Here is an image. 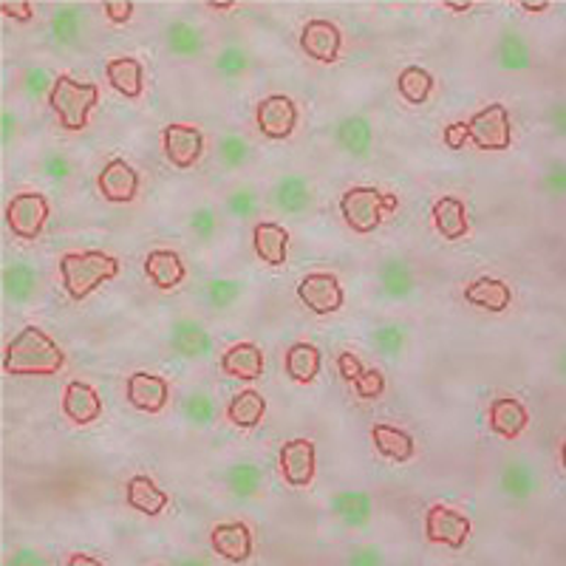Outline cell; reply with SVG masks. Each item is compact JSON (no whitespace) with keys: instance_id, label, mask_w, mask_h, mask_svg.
Masks as SVG:
<instances>
[{"instance_id":"obj_1","label":"cell","mask_w":566,"mask_h":566,"mask_svg":"<svg viewBox=\"0 0 566 566\" xmlns=\"http://www.w3.org/2000/svg\"><path fill=\"white\" fill-rule=\"evenodd\" d=\"M66 365V354L60 346L48 338L37 326H26L21 335H14L3 351V369L9 374H57Z\"/></svg>"},{"instance_id":"obj_2","label":"cell","mask_w":566,"mask_h":566,"mask_svg":"<svg viewBox=\"0 0 566 566\" xmlns=\"http://www.w3.org/2000/svg\"><path fill=\"white\" fill-rule=\"evenodd\" d=\"M116 275H120V258L105 250H75L60 258L63 290L71 301H86L97 286L114 281Z\"/></svg>"},{"instance_id":"obj_3","label":"cell","mask_w":566,"mask_h":566,"mask_svg":"<svg viewBox=\"0 0 566 566\" xmlns=\"http://www.w3.org/2000/svg\"><path fill=\"white\" fill-rule=\"evenodd\" d=\"M52 111H55L57 122L66 131H82L91 120V111L100 102V88L94 82H80L75 77L60 75L55 82V91L48 97Z\"/></svg>"},{"instance_id":"obj_4","label":"cell","mask_w":566,"mask_h":566,"mask_svg":"<svg viewBox=\"0 0 566 566\" xmlns=\"http://www.w3.org/2000/svg\"><path fill=\"white\" fill-rule=\"evenodd\" d=\"M397 207V199L385 196L377 188H351L346 190L340 199V216H343L346 227L365 236L383 224L385 213Z\"/></svg>"},{"instance_id":"obj_5","label":"cell","mask_w":566,"mask_h":566,"mask_svg":"<svg viewBox=\"0 0 566 566\" xmlns=\"http://www.w3.org/2000/svg\"><path fill=\"white\" fill-rule=\"evenodd\" d=\"M467 139H471V145H476L479 150H493V154L510 148V111H507L501 102H490V105L479 109L471 120H467Z\"/></svg>"},{"instance_id":"obj_6","label":"cell","mask_w":566,"mask_h":566,"mask_svg":"<svg viewBox=\"0 0 566 566\" xmlns=\"http://www.w3.org/2000/svg\"><path fill=\"white\" fill-rule=\"evenodd\" d=\"M48 218H52V204L41 193H14L7 204V227L12 236L23 238V241H34L41 238L46 229Z\"/></svg>"},{"instance_id":"obj_7","label":"cell","mask_w":566,"mask_h":566,"mask_svg":"<svg viewBox=\"0 0 566 566\" xmlns=\"http://www.w3.org/2000/svg\"><path fill=\"white\" fill-rule=\"evenodd\" d=\"M91 12L80 3H57L48 7V32L68 52H86L91 43Z\"/></svg>"},{"instance_id":"obj_8","label":"cell","mask_w":566,"mask_h":566,"mask_svg":"<svg viewBox=\"0 0 566 566\" xmlns=\"http://www.w3.org/2000/svg\"><path fill=\"white\" fill-rule=\"evenodd\" d=\"M168 346L176 358H182L184 363H207L216 351V340L210 335L207 326L196 317H176L168 329Z\"/></svg>"},{"instance_id":"obj_9","label":"cell","mask_w":566,"mask_h":566,"mask_svg":"<svg viewBox=\"0 0 566 566\" xmlns=\"http://www.w3.org/2000/svg\"><path fill=\"white\" fill-rule=\"evenodd\" d=\"M374 281H377L380 297L388 301V304H408V301H414L419 292L417 270H414V263L405 256H399V252H392V256H385L383 261L377 263Z\"/></svg>"},{"instance_id":"obj_10","label":"cell","mask_w":566,"mask_h":566,"mask_svg":"<svg viewBox=\"0 0 566 566\" xmlns=\"http://www.w3.org/2000/svg\"><path fill=\"white\" fill-rule=\"evenodd\" d=\"M301 120V109L290 94H270L256 105V128L263 139H290Z\"/></svg>"},{"instance_id":"obj_11","label":"cell","mask_w":566,"mask_h":566,"mask_svg":"<svg viewBox=\"0 0 566 566\" xmlns=\"http://www.w3.org/2000/svg\"><path fill=\"white\" fill-rule=\"evenodd\" d=\"M331 139L343 150L349 159L354 162H363L374 154V145H377V131H374V120H371L365 111H351V114L340 116L335 122V131H331Z\"/></svg>"},{"instance_id":"obj_12","label":"cell","mask_w":566,"mask_h":566,"mask_svg":"<svg viewBox=\"0 0 566 566\" xmlns=\"http://www.w3.org/2000/svg\"><path fill=\"white\" fill-rule=\"evenodd\" d=\"M297 297H301V304H304L312 315H320V317L335 315V312L343 309L346 304L343 286H340L338 275L324 270L309 272L304 281L297 283Z\"/></svg>"},{"instance_id":"obj_13","label":"cell","mask_w":566,"mask_h":566,"mask_svg":"<svg viewBox=\"0 0 566 566\" xmlns=\"http://www.w3.org/2000/svg\"><path fill=\"white\" fill-rule=\"evenodd\" d=\"M301 52L320 66H331L343 55V32L329 18H315L301 29Z\"/></svg>"},{"instance_id":"obj_14","label":"cell","mask_w":566,"mask_h":566,"mask_svg":"<svg viewBox=\"0 0 566 566\" xmlns=\"http://www.w3.org/2000/svg\"><path fill=\"white\" fill-rule=\"evenodd\" d=\"M139 170L128 159H122V156L109 159V165L97 176V190H100V196L109 204H131L139 196Z\"/></svg>"},{"instance_id":"obj_15","label":"cell","mask_w":566,"mask_h":566,"mask_svg":"<svg viewBox=\"0 0 566 566\" xmlns=\"http://www.w3.org/2000/svg\"><path fill=\"white\" fill-rule=\"evenodd\" d=\"M162 150L165 159H168L173 168L188 170L193 165H199L204 154V134L196 125H188V122H170L168 128L162 131Z\"/></svg>"},{"instance_id":"obj_16","label":"cell","mask_w":566,"mask_h":566,"mask_svg":"<svg viewBox=\"0 0 566 566\" xmlns=\"http://www.w3.org/2000/svg\"><path fill=\"white\" fill-rule=\"evenodd\" d=\"M315 182L304 173H283L275 184H272V210L281 216H304L315 207Z\"/></svg>"},{"instance_id":"obj_17","label":"cell","mask_w":566,"mask_h":566,"mask_svg":"<svg viewBox=\"0 0 566 566\" xmlns=\"http://www.w3.org/2000/svg\"><path fill=\"white\" fill-rule=\"evenodd\" d=\"M493 60L496 68L505 75H524L533 68V46L527 41V34L512 23H505L496 37V48H493Z\"/></svg>"},{"instance_id":"obj_18","label":"cell","mask_w":566,"mask_h":566,"mask_svg":"<svg viewBox=\"0 0 566 566\" xmlns=\"http://www.w3.org/2000/svg\"><path fill=\"white\" fill-rule=\"evenodd\" d=\"M424 535L431 544L459 550V546H465L467 535H471V519L453 507L437 505L424 516Z\"/></svg>"},{"instance_id":"obj_19","label":"cell","mask_w":566,"mask_h":566,"mask_svg":"<svg viewBox=\"0 0 566 566\" xmlns=\"http://www.w3.org/2000/svg\"><path fill=\"white\" fill-rule=\"evenodd\" d=\"M125 397L131 408L142 414H159L170 403V383L150 371H134L125 383Z\"/></svg>"},{"instance_id":"obj_20","label":"cell","mask_w":566,"mask_h":566,"mask_svg":"<svg viewBox=\"0 0 566 566\" xmlns=\"http://www.w3.org/2000/svg\"><path fill=\"white\" fill-rule=\"evenodd\" d=\"M317 471V448L312 439H290L281 448V476L286 485H312Z\"/></svg>"},{"instance_id":"obj_21","label":"cell","mask_w":566,"mask_h":566,"mask_svg":"<svg viewBox=\"0 0 566 566\" xmlns=\"http://www.w3.org/2000/svg\"><path fill=\"white\" fill-rule=\"evenodd\" d=\"M499 490L512 505H524L539 496L541 471L527 459H510L499 473Z\"/></svg>"},{"instance_id":"obj_22","label":"cell","mask_w":566,"mask_h":566,"mask_svg":"<svg viewBox=\"0 0 566 566\" xmlns=\"http://www.w3.org/2000/svg\"><path fill=\"white\" fill-rule=\"evenodd\" d=\"M162 41L165 48H168V55L179 57V60H193V57L204 55V48H207V32H204L199 21L173 18V21L165 23Z\"/></svg>"},{"instance_id":"obj_23","label":"cell","mask_w":566,"mask_h":566,"mask_svg":"<svg viewBox=\"0 0 566 566\" xmlns=\"http://www.w3.org/2000/svg\"><path fill=\"white\" fill-rule=\"evenodd\" d=\"M329 510L349 530H365L371 524V519H374V496L369 490L346 487V490L331 493Z\"/></svg>"},{"instance_id":"obj_24","label":"cell","mask_w":566,"mask_h":566,"mask_svg":"<svg viewBox=\"0 0 566 566\" xmlns=\"http://www.w3.org/2000/svg\"><path fill=\"white\" fill-rule=\"evenodd\" d=\"M222 482L236 501H256L267 485V467L256 459H238L224 467Z\"/></svg>"},{"instance_id":"obj_25","label":"cell","mask_w":566,"mask_h":566,"mask_svg":"<svg viewBox=\"0 0 566 566\" xmlns=\"http://www.w3.org/2000/svg\"><path fill=\"white\" fill-rule=\"evenodd\" d=\"M60 408L68 422L86 428V424H94L102 417V397L97 394L94 385L86 383V380H71V383H66Z\"/></svg>"},{"instance_id":"obj_26","label":"cell","mask_w":566,"mask_h":566,"mask_svg":"<svg viewBox=\"0 0 566 566\" xmlns=\"http://www.w3.org/2000/svg\"><path fill=\"white\" fill-rule=\"evenodd\" d=\"M213 541V550L222 555L224 561L229 564H244V561H250L252 553H256V541H252L250 527L241 524V521H224L213 530L210 535Z\"/></svg>"},{"instance_id":"obj_27","label":"cell","mask_w":566,"mask_h":566,"mask_svg":"<svg viewBox=\"0 0 566 566\" xmlns=\"http://www.w3.org/2000/svg\"><path fill=\"white\" fill-rule=\"evenodd\" d=\"M252 250H256L258 261L278 270L290 258V233L275 222H258L252 229Z\"/></svg>"},{"instance_id":"obj_28","label":"cell","mask_w":566,"mask_h":566,"mask_svg":"<svg viewBox=\"0 0 566 566\" xmlns=\"http://www.w3.org/2000/svg\"><path fill=\"white\" fill-rule=\"evenodd\" d=\"M145 278L154 283L156 290H176L182 286L184 278H188V267H184L182 256L168 247H159V250H150L145 258Z\"/></svg>"},{"instance_id":"obj_29","label":"cell","mask_w":566,"mask_h":566,"mask_svg":"<svg viewBox=\"0 0 566 566\" xmlns=\"http://www.w3.org/2000/svg\"><path fill=\"white\" fill-rule=\"evenodd\" d=\"M487 422L490 431L501 439H516L527 431L530 424V411L527 405L512 397H496L487 408Z\"/></svg>"},{"instance_id":"obj_30","label":"cell","mask_w":566,"mask_h":566,"mask_svg":"<svg viewBox=\"0 0 566 566\" xmlns=\"http://www.w3.org/2000/svg\"><path fill=\"white\" fill-rule=\"evenodd\" d=\"M37 292H41V270L32 261L18 258L3 267V297L9 304H29Z\"/></svg>"},{"instance_id":"obj_31","label":"cell","mask_w":566,"mask_h":566,"mask_svg":"<svg viewBox=\"0 0 566 566\" xmlns=\"http://www.w3.org/2000/svg\"><path fill=\"white\" fill-rule=\"evenodd\" d=\"M283 369H286V377L297 385H312L320 377V369H324V354L309 340H297L286 349V358H283Z\"/></svg>"},{"instance_id":"obj_32","label":"cell","mask_w":566,"mask_h":566,"mask_svg":"<svg viewBox=\"0 0 566 566\" xmlns=\"http://www.w3.org/2000/svg\"><path fill=\"white\" fill-rule=\"evenodd\" d=\"M222 371L233 380H244V383H256L263 374V351L256 343H233L222 354Z\"/></svg>"},{"instance_id":"obj_33","label":"cell","mask_w":566,"mask_h":566,"mask_svg":"<svg viewBox=\"0 0 566 566\" xmlns=\"http://www.w3.org/2000/svg\"><path fill=\"white\" fill-rule=\"evenodd\" d=\"M371 445H374L380 456L392 459V462H411L414 453H417V439L405 428H399V424H374L371 428Z\"/></svg>"},{"instance_id":"obj_34","label":"cell","mask_w":566,"mask_h":566,"mask_svg":"<svg viewBox=\"0 0 566 566\" xmlns=\"http://www.w3.org/2000/svg\"><path fill=\"white\" fill-rule=\"evenodd\" d=\"M105 77L109 86L116 94L128 97V100H139L145 91V66L136 57H114L105 63Z\"/></svg>"},{"instance_id":"obj_35","label":"cell","mask_w":566,"mask_h":566,"mask_svg":"<svg viewBox=\"0 0 566 566\" xmlns=\"http://www.w3.org/2000/svg\"><path fill=\"white\" fill-rule=\"evenodd\" d=\"M408 340H411V335H408V326L394 324V320L374 326V329L369 331L371 349L377 351L380 358H383L385 363H392V365H397L399 360L405 358Z\"/></svg>"},{"instance_id":"obj_36","label":"cell","mask_w":566,"mask_h":566,"mask_svg":"<svg viewBox=\"0 0 566 566\" xmlns=\"http://www.w3.org/2000/svg\"><path fill=\"white\" fill-rule=\"evenodd\" d=\"M433 227L445 241H459L467 236V207L462 199L442 196L433 204Z\"/></svg>"},{"instance_id":"obj_37","label":"cell","mask_w":566,"mask_h":566,"mask_svg":"<svg viewBox=\"0 0 566 566\" xmlns=\"http://www.w3.org/2000/svg\"><path fill=\"white\" fill-rule=\"evenodd\" d=\"M213 71L222 82H241L252 71V52L247 43H227L218 48Z\"/></svg>"},{"instance_id":"obj_38","label":"cell","mask_w":566,"mask_h":566,"mask_svg":"<svg viewBox=\"0 0 566 566\" xmlns=\"http://www.w3.org/2000/svg\"><path fill=\"white\" fill-rule=\"evenodd\" d=\"M244 292H247V283L238 281V278H207L202 283V295L204 306L213 312H227L233 306H238L244 301Z\"/></svg>"},{"instance_id":"obj_39","label":"cell","mask_w":566,"mask_h":566,"mask_svg":"<svg viewBox=\"0 0 566 566\" xmlns=\"http://www.w3.org/2000/svg\"><path fill=\"white\" fill-rule=\"evenodd\" d=\"M465 301L487 312H505L512 301V292L499 278H476L465 286Z\"/></svg>"},{"instance_id":"obj_40","label":"cell","mask_w":566,"mask_h":566,"mask_svg":"<svg viewBox=\"0 0 566 566\" xmlns=\"http://www.w3.org/2000/svg\"><path fill=\"white\" fill-rule=\"evenodd\" d=\"M267 417V399L256 392V388H247V392H238L236 397L229 399L227 405V419L241 431H252Z\"/></svg>"},{"instance_id":"obj_41","label":"cell","mask_w":566,"mask_h":566,"mask_svg":"<svg viewBox=\"0 0 566 566\" xmlns=\"http://www.w3.org/2000/svg\"><path fill=\"white\" fill-rule=\"evenodd\" d=\"M125 496H128V505L134 510L145 512V516H159V512L168 507V493H162L156 487V482L145 473L139 476H131L128 487H125Z\"/></svg>"},{"instance_id":"obj_42","label":"cell","mask_w":566,"mask_h":566,"mask_svg":"<svg viewBox=\"0 0 566 566\" xmlns=\"http://www.w3.org/2000/svg\"><path fill=\"white\" fill-rule=\"evenodd\" d=\"M182 417L188 419V424L199 428V431H207L218 422V403L213 397V392L207 388H190L182 397Z\"/></svg>"},{"instance_id":"obj_43","label":"cell","mask_w":566,"mask_h":566,"mask_svg":"<svg viewBox=\"0 0 566 566\" xmlns=\"http://www.w3.org/2000/svg\"><path fill=\"white\" fill-rule=\"evenodd\" d=\"M222 204L229 216L238 218V222H252V218L261 213L263 196H261V190H258L252 182H236L227 193H224Z\"/></svg>"},{"instance_id":"obj_44","label":"cell","mask_w":566,"mask_h":566,"mask_svg":"<svg viewBox=\"0 0 566 566\" xmlns=\"http://www.w3.org/2000/svg\"><path fill=\"white\" fill-rule=\"evenodd\" d=\"M252 142L238 131H224L216 142V159L224 170H244L252 162Z\"/></svg>"},{"instance_id":"obj_45","label":"cell","mask_w":566,"mask_h":566,"mask_svg":"<svg viewBox=\"0 0 566 566\" xmlns=\"http://www.w3.org/2000/svg\"><path fill=\"white\" fill-rule=\"evenodd\" d=\"M397 91L408 105H424L433 94V75L422 66H405L397 77Z\"/></svg>"},{"instance_id":"obj_46","label":"cell","mask_w":566,"mask_h":566,"mask_svg":"<svg viewBox=\"0 0 566 566\" xmlns=\"http://www.w3.org/2000/svg\"><path fill=\"white\" fill-rule=\"evenodd\" d=\"M37 170H41V176L46 179L48 184H55V188H66V184H71V179L77 176V162H75V156L66 154V150L48 148L41 154Z\"/></svg>"},{"instance_id":"obj_47","label":"cell","mask_w":566,"mask_h":566,"mask_svg":"<svg viewBox=\"0 0 566 566\" xmlns=\"http://www.w3.org/2000/svg\"><path fill=\"white\" fill-rule=\"evenodd\" d=\"M55 82V71L48 66H41V63H26V66L21 68V94L26 97L32 105H37V102H43L46 97H52Z\"/></svg>"},{"instance_id":"obj_48","label":"cell","mask_w":566,"mask_h":566,"mask_svg":"<svg viewBox=\"0 0 566 566\" xmlns=\"http://www.w3.org/2000/svg\"><path fill=\"white\" fill-rule=\"evenodd\" d=\"M188 233L193 241L199 244H213L218 238V229H222V216H218V210L213 207L210 202L199 204V207H193L188 213Z\"/></svg>"},{"instance_id":"obj_49","label":"cell","mask_w":566,"mask_h":566,"mask_svg":"<svg viewBox=\"0 0 566 566\" xmlns=\"http://www.w3.org/2000/svg\"><path fill=\"white\" fill-rule=\"evenodd\" d=\"M539 188L550 196H566V159H550L541 168Z\"/></svg>"},{"instance_id":"obj_50","label":"cell","mask_w":566,"mask_h":566,"mask_svg":"<svg viewBox=\"0 0 566 566\" xmlns=\"http://www.w3.org/2000/svg\"><path fill=\"white\" fill-rule=\"evenodd\" d=\"M346 566H388V558L377 541H365L346 553Z\"/></svg>"},{"instance_id":"obj_51","label":"cell","mask_w":566,"mask_h":566,"mask_svg":"<svg viewBox=\"0 0 566 566\" xmlns=\"http://www.w3.org/2000/svg\"><path fill=\"white\" fill-rule=\"evenodd\" d=\"M18 139H21V116L12 109H3V114H0V145H3V150H12Z\"/></svg>"},{"instance_id":"obj_52","label":"cell","mask_w":566,"mask_h":566,"mask_svg":"<svg viewBox=\"0 0 566 566\" xmlns=\"http://www.w3.org/2000/svg\"><path fill=\"white\" fill-rule=\"evenodd\" d=\"M3 566H52V561L37 546H18Z\"/></svg>"},{"instance_id":"obj_53","label":"cell","mask_w":566,"mask_h":566,"mask_svg":"<svg viewBox=\"0 0 566 566\" xmlns=\"http://www.w3.org/2000/svg\"><path fill=\"white\" fill-rule=\"evenodd\" d=\"M544 122H546V128L553 131L555 136L566 139V100H555L553 105H546Z\"/></svg>"},{"instance_id":"obj_54","label":"cell","mask_w":566,"mask_h":566,"mask_svg":"<svg viewBox=\"0 0 566 566\" xmlns=\"http://www.w3.org/2000/svg\"><path fill=\"white\" fill-rule=\"evenodd\" d=\"M136 12L134 3H105L102 7V14L109 18V23H114V26H120V23H128L131 14Z\"/></svg>"},{"instance_id":"obj_55","label":"cell","mask_w":566,"mask_h":566,"mask_svg":"<svg viewBox=\"0 0 566 566\" xmlns=\"http://www.w3.org/2000/svg\"><path fill=\"white\" fill-rule=\"evenodd\" d=\"M0 12L7 14V18H12V21L21 23V26L32 23V18H34L32 3H3V7H0Z\"/></svg>"},{"instance_id":"obj_56","label":"cell","mask_w":566,"mask_h":566,"mask_svg":"<svg viewBox=\"0 0 566 566\" xmlns=\"http://www.w3.org/2000/svg\"><path fill=\"white\" fill-rule=\"evenodd\" d=\"M553 371H555V377L566 385V343L561 346L558 354L553 358Z\"/></svg>"},{"instance_id":"obj_57","label":"cell","mask_w":566,"mask_h":566,"mask_svg":"<svg viewBox=\"0 0 566 566\" xmlns=\"http://www.w3.org/2000/svg\"><path fill=\"white\" fill-rule=\"evenodd\" d=\"M66 566H105L100 558L94 555H86V553H75L71 558L66 561Z\"/></svg>"},{"instance_id":"obj_58","label":"cell","mask_w":566,"mask_h":566,"mask_svg":"<svg viewBox=\"0 0 566 566\" xmlns=\"http://www.w3.org/2000/svg\"><path fill=\"white\" fill-rule=\"evenodd\" d=\"M173 566H210L207 561L196 558V555H182V558H176Z\"/></svg>"},{"instance_id":"obj_59","label":"cell","mask_w":566,"mask_h":566,"mask_svg":"<svg viewBox=\"0 0 566 566\" xmlns=\"http://www.w3.org/2000/svg\"><path fill=\"white\" fill-rule=\"evenodd\" d=\"M561 465H564V471H566V439L561 442Z\"/></svg>"},{"instance_id":"obj_60","label":"cell","mask_w":566,"mask_h":566,"mask_svg":"<svg viewBox=\"0 0 566 566\" xmlns=\"http://www.w3.org/2000/svg\"><path fill=\"white\" fill-rule=\"evenodd\" d=\"M448 9H451V12H471V3H465V7H448Z\"/></svg>"},{"instance_id":"obj_61","label":"cell","mask_w":566,"mask_h":566,"mask_svg":"<svg viewBox=\"0 0 566 566\" xmlns=\"http://www.w3.org/2000/svg\"><path fill=\"white\" fill-rule=\"evenodd\" d=\"M521 9H524V12H530V14H533V12H546V7H521Z\"/></svg>"}]
</instances>
